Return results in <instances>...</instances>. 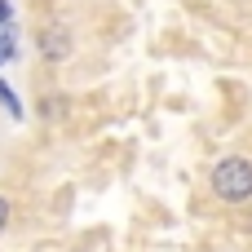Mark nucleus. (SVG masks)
<instances>
[{"mask_svg": "<svg viewBox=\"0 0 252 252\" xmlns=\"http://www.w3.org/2000/svg\"><path fill=\"white\" fill-rule=\"evenodd\" d=\"M213 195L226 199V204H244V199H252V159H244V155H226V159L213 168Z\"/></svg>", "mask_w": 252, "mask_h": 252, "instance_id": "obj_1", "label": "nucleus"}, {"mask_svg": "<svg viewBox=\"0 0 252 252\" xmlns=\"http://www.w3.org/2000/svg\"><path fill=\"white\" fill-rule=\"evenodd\" d=\"M40 111H44V115H49V120H53V115H62V93H49V97H44V106H40Z\"/></svg>", "mask_w": 252, "mask_h": 252, "instance_id": "obj_5", "label": "nucleus"}, {"mask_svg": "<svg viewBox=\"0 0 252 252\" xmlns=\"http://www.w3.org/2000/svg\"><path fill=\"white\" fill-rule=\"evenodd\" d=\"M0 102H4V111H9L13 120H22V106H18V97H13V89H9L4 80H0Z\"/></svg>", "mask_w": 252, "mask_h": 252, "instance_id": "obj_3", "label": "nucleus"}, {"mask_svg": "<svg viewBox=\"0 0 252 252\" xmlns=\"http://www.w3.org/2000/svg\"><path fill=\"white\" fill-rule=\"evenodd\" d=\"M13 58V27H0V66Z\"/></svg>", "mask_w": 252, "mask_h": 252, "instance_id": "obj_4", "label": "nucleus"}, {"mask_svg": "<svg viewBox=\"0 0 252 252\" xmlns=\"http://www.w3.org/2000/svg\"><path fill=\"white\" fill-rule=\"evenodd\" d=\"M0 27H9V0H0Z\"/></svg>", "mask_w": 252, "mask_h": 252, "instance_id": "obj_7", "label": "nucleus"}, {"mask_svg": "<svg viewBox=\"0 0 252 252\" xmlns=\"http://www.w3.org/2000/svg\"><path fill=\"white\" fill-rule=\"evenodd\" d=\"M40 53H44V62H66V53H71V35H66V27L62 22H49L44 31H40Z\"/></svg>", "mask_w": 252, "mask_h": 252, "instance_id": "obj_2", "label": "nucleus"}, {"mask_svg": "<svg viewBox=\"0 0 252 252\" xmlns=\"http://www.w3.org/2000/svg\"><path fill=\"white\" fill-rule=\"evenodd\" d=\"M4 221H9V199L0 195V230H4Z\"/></svg>", "mask_w": 252, "mask_h": 252, "instance_id": "obj_6", "label": "nucleus"}]
</instances>
